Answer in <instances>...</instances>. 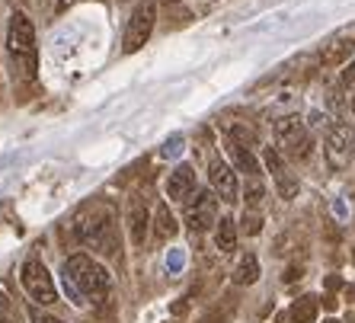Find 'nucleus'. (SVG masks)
Listing matches in <instances>:
<instances>
[{
    "label": "nucleus",
    "instance_id": "nucleus-1",
    "mask_svg": "<svg viewBox=\"0 0 355 323\" xmlns=\"http://www.w3.org/2000/svg\"><path fill=\"white\" fill-rule=\"evenodd\" d=\"M74 237L83 243V247H90L93 253L112 256L119 247L116 208L106 205V202H90V205H83L74 218Z\"/></svg>",
    "mask_w": 355,
    "mask_h": 323
},
{
    "label": "nucleus",
    "instance_id": "nucleus-2",
    "mask_svg": "<svg viewBox=\"0 0 355 323\" xmlns=\"http://www.w3.org/2000/svg\"><path fill=\"white\" fill-rule=\"evenodd\" d=\"M61 275H64V288H71V298L77 304H83V298H103L112 288V275L103 263H96L93 256H83V253H74L67 256L64 265H61Z\"/></svg>",
    "mask_w": 355,
    "mask_h": 323
},
{
    "label": "nucleus",
    "instance_id": "nucleus-3",
    "mask_svg": "<svg viewBox=\"0 0 355 323\" xmlns=\"http://www.w3.org/2000/svg\"><path fill=\"white\" fill-rule=\"evenodd\" d=\"M7 49L13 58V77L19 80H33L35 77V29L26 13H13L7 23Z\"/></svg>",
    "mask_w": 355,
    "mask_h": 323
},
{
    "label": "nucleus",
    "instance_id": "nucleus-4",
    "mask_svg": "<svg viewBox=\"0 0 355 323\" xmlns=\"http://www.w3.org/2000/svg\"><path fill=\"white\" fill-rule=\"evenodd\" d=\"M272 132H275V141L282 144V150H285L291 160H307L311 154H314V141H311V134H307L304 122H301L297 116L275 119Z\"/></svg>",
    "mask_w": 355,
    "mask_h": 323
},
{
    "label": "nucleus",
    "instance_id": "nucleus-5",
    "mask_svg": "<svg viewBox=\"0 0 355 323\" xmlns=\"http://www.w3.org/2000/svg\"><path fill=\"white\" fill-rule=\"evenodd\" d=\"M154 23H157V3L154 0H141L138 7L132 10V17H128V26H125V35H122L125 55H135L138 49H144V42L154 33Z\"/></svg>",
    "mask_w": 355,
    "mask_h": 323
},
{
    "label": "nucleus",
    "instance_id": "nucleus-6",
    "mask_svg": "<svg viewBox=\"0 0 355 323\" xmlns=\"http://www.w3.org/2000/svg\"><path fill=\"white\" fill-rule=\"evenodd\" d=\"M19 282H23L26 295L35 301V304H55L58 301V288H55V279L45 269L42 259H26L23 269H19Z\"/></svg>",
    "mask_w": 355,
    "mask_h": 323
},
{
    "label": "nucleus",
    "instance_id": "nucleus-7",
    "mask_svg": "<svg viewBox=\"0 0 355 323\" xmlns=\"http://www.w3.org/2000/svg\"><path fill=\"white\" fill-rule=\"evenodd\" d=\"M186 224L192 231H208L218 224V192H196V199L186 205Z\"/></svg>",
    "mask_w": 355,
    "mask_h": 323
},
{
    "label": "nucleus",
    "instance_id": "nucleus-8",
    "mask_svg": "<svg viewBox=\"0 0 355 323\" xmlns=\"http://www.w3.org/2000/svg\"><path fill=\"white\" fill-rule=\"evenodd\" d=\"M327 157H330L333 166H346L355 157V132L349 125L343 122L330 125V132H327Z\"/></svg>",
    "mask_w": 355,
    "mask_h": 323
},
{
    "label": "nucleus",
    "instance_id": "nucleus-9",
    "mask_svg": "<svg viewBox=\"0 0 355 323\" xmlns=\"http://www.w3.org/2000/svg\"><path fill=\"white\" fill-rule=\"evenodd\" d=\"M208 180H211V189L218 192V199H224V202L240 199V182H237V173H234L231 164H224V160L215 157L208 164Z\"/></svg>",
    "mask_w": 355,
    "mask_h": 323
},
{
    "label": "nucleus",
    "instance_id": "nucleus-10",
    "mask_svg": "<svg viewBox=\"0 0 355 323\" xmlns=\"http://www.w3.org/2000/svg\"><path fill=\"white\" fill-rule=\"evenodd\" d=\"M192 192H196V170L189 164H180L166 180V195H170V202H182Z\"/></svg>",
    "mask_w": 355,
    "mask_h": 323
},
{
    "label": "nucleus",
    "instance_id": "nucleus-11",
    "mask_svg": "<svg viewBox=\"0 0 355 323\" xmlns=\"http://www.w3.org/2000/svg\"><path fill=\"white\" fill-rule=\"evenodd\" d=\"M128 227H132V243L141 247L144 237H148V205L135 195L132 205H128Z\"/></svg>",
    "mask_w": 355,
    "mask_h": 323
},
{
    "label": "nucleus",
    "instance_id": "nucleus-12",
    "mask_svg": "<svg viewBox=\"0 0 355 323\" xmlns=\"http://www.w3.org/2000/svg\"><path fill=\"white\" fill-rule=\"evenodd\" d=\"M237 221L234 218H218L215 224V247L221 250V253H234V247H237Z\"/></svg>",
    "mask_w": 355,
    "mask_h": 323
},
{
    "label": "nucleus",
    "instance_id": "nucleus-13",
    "mask_svg": "<svg viewBox=\"0 0 355 323\" xmlns=\"http://www.w3.org/2000/svg\"><path fill=\"white\" fill-rule=\"evenodd\" d=\"M227 154H231L234 166H237V170H243L247 176H257L259 173V160L250 154V148H243V144H237V141H227Z\"/></svg>",
    "mask_w": 355,
    "mask_h": 323
},
{
    "label": "nucleus",
    "instance_id": "nucleus-14",
    "mask_svg": "<svg viewBox=\"0 0 355 323\" xmlns=\"http://www.w3.org/2000/svg\"><path fill=\"white\" fill-rule=\"evenodd\" d=\"M154 231H157L160 241H170V237H176V231H180V224H176V218L166 202H160L157 211H154Z\"/></svg>",
    "mask_w": 355,
    "mask_h": 323
},
{
    "label": "nucleus",
    "instance_id": "nucleus-15",
    "mask_svg": "<svg viewBox=\"0 0 355 323\" xmlns=\"http://www.w3.org/2000/svg\"><path fill=\"white\" fill-rule=\"evenodd\" d=\"M259 279V259L253 256V253H247V256L237 263V269H234V285H253Z\"/></svg>",
    "mask_w": 355,
    "mask_h": 323
},
{
    "label": "nucleus",
    "instance_id": "nucleus-16",
    "mask_svg": "<svg viewBox=\"0 0 355 323\" xmlns=\"http://www.w3.org/2000/svg\"><path fill=\"white\" fill-rule=\"evenodd\" d=\"M317 311H320L317 298H314V295H304V298H297L295 304H291V320H295V323H314L317 320Z\"/></svg>",
    "mask_w": 355,
    "mask_h": 323
},
{
    "label": "nucleus",
    "instance_id": "nucleus-17",
    "mask_svg": "<svg viewBox=\"0 0 355 323\" xmlns=\"http://www.w3.org/2000/svg\"><path fill=\"white\" fill-rule=\"evenodd\" d=\"M349 55H352V42H349V39H339V42H330V45L323 49L320 61H323L327 67H339L343 61L349 58Z\"/></svg>",
    "mask_w": 355,
    "mask_h": 323
},
{
    "label": "nucleus",
    "instance_id": "nucleus-18",
    "mask_svg": "<svg viewBox=\"0 0 355 323\" xmlns=\"http://www.w3.org/2000/svg\"><path fill=\"white\" fill-rule=\"evenodd\" d=\"M0 323H23V311H19V304L7 295L3 285H0Z\"/></svg>",
    "mask_w": 355,
    "mask_h": 323
},
{
    "label": "nucleus",
    "instance_id": "nucleus-19",
    "mask_svg": "<svg viewBox=\"0 0 355 323\" xmlns=\"http://www.w3.org/2000/svg\"><path fill=\"white\" fill-rule=\"evenodd\" d=\"M243 199H247V205L250 208H257L259 202L266 199V186L257 180V176H250V182H247V189H243Z\"/></svg>",
    "mask_w": 355,
    "mask_h": 323
},
{
    "label": "nucleus",
    "instance_id": "nucleus-20",
    "mask_svg": "<svg viewBox=\"0 0 355 323\" xmlns=\"http://www.w3.org/2000/svg\"><path fill=\"white\" fill-rule=\"evenodd\" d=\"M263 164H266V170L279 180V176H285V164H282V154L275 148H266L263 150Z\"/></svg>",
    "mask_w": 355,
    "mask_h": 323
},
{
    "label": "nucleus",
    "instance_id": "nucleus-21",
    "mask_svg": "<svg viewBox=\"0 0 355 323\" xmlns=\"http://www.w3.org/2000/svg\"><path fill=\"white\" fill-rule=\"evenodd\" d=\"M227 134H231V141L243 144V148H253V144H257V134L250 132V128H243V125H227Z\"/></svg>",
    "mask_w": 355,
    "mask_h": 323
},
{
    "label": "nucleus",
    "instance_id": "nucleus-22",
    "mask_svg": "<svg viewBox=\"0 0 355 323\" xmlns=\"http://www.w3.org/2000/svg\"><path fill=\"white\" fill-rule=\"evenodd\" d=\"M240 231H243V234H250V237H257V234L263 231V218H259V215H253V211H247V215L240 218Z\"/></svg>",
    "mask_w": 355,
    "mask_h": 323
},
{
    "label": "nucleus",
    "instance_id": "nucleus-23",
    "mask_svg": "<svg viewBox=\"0 0 355 323\" xmlns=\"http://www.w3.org/2000/svg\"><path fill=\"white\" fill-rule=\"evenodd\" d=\"M275 182H279V195H282V199H295V195H297V180H291L288 173L279 176Z\"/></svg>",
    "mask_w": 355,
    "mask_h": 323
},
{
    "label": "nucleus",
    "instance_id": "nucleus-24",
    "mask_svg": "<svg viewBox=\"0 0 355 323\" xmlns=\"http://www.w3.org/2000/svg\"><path fill=\"white\" fill-rule=\"evenodd\" d=\"M29 320H33V323H61L58 317H51V314H42L39 307H33V311H29Z\"/></svg>",
    "mask_w": 355,
    "mask_h": 323
},
{
    "label": "nucleus",
    "instance_id": "nucleus-25",
    "mask_svg": "<svg viewBox=\"0 0 355 323\" xmlns=\"http://www.w3.org/2000/svg\"><path fill=\"white\" fill-rule=\"evenodd\" d=\"M339 83H343V87H355V67H349V71H343V77H339Z\"/></svg>",
    "mask_w": 355,
    "mask_h": 323
},
{
    "label": "nucleus",
    "instance_id": "nucleus-26",
    "mask_svg": "<svg viewBox=\"0 0 355 323\" xmlns=\"http://www.w3.org/2000/svg\"><path fill=\"white\" fill-rule=\"evenodd\" d=\"M346 295H349V301H355V285H349V288H346Z\"/></svg>",
    "mask_w": 355,
    "mask_h": 323
},
{
    "label": "nucleus",
    "instance_id": "nucleus-27",
    "mask_svg": "<svg viewBox=\"0 0 355 323\" xmlns=\"http://www.w3.org/2000/svg\"><path fill=\"white\" fill-rule=\"evenodd\" d=\"M67 3H71V0H58V13H61V10L67 7Z\"/></svg>",
    "mask_w": 355,
    "mask_h": 323
},
{
    "label": "nucleus",
    "instance_id": "nucleus-28",
    "mask_svg": "<svg viewBox=\"0 0 355 323\" xmlns=\"http://www.w3.org/2000/svg\"><path fill=\"white\" fill-rule=\"evenodd\" d=\"M160 3H180V0H160Z\"/></svg>",
    "mask_w": 355,
    "mask_h": 323
},
{
    "label": "nucleus",
    "instance_id": "nucleus-29",
    "mask_svg": "<svg viewBox=\"0 0 355 323\" xmlns=\"http://www.w3.org/2000/svg\"><path fill=\"white\" fill-rule=\"evenodd\" d=\"M352 263H355V253H352Z\"/></svg>",
    "mask_w": 355,
    "mask_h": 323
},
{
    "label": "nucleus",
    "instance_id": "nucleus-30",
    "mask_svg": "<svg viewBox=\"0 0 355 323\" xmlns=\"http://www.w3.org/2000/svg\"><path fill=\"white\" fill-rule=\"evenodd\" d=\"M352 109H355V100H352Z\"/></svg>",
    "mask_w": 355,
    "mask_h": 323
}]
</instances>
